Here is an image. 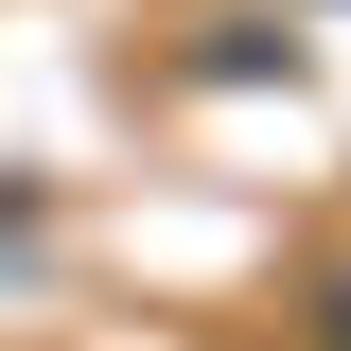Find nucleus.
<instances>
[{
  "label": "nucleus",
  "mask_w": 351,
  "mask_h": 351,
  "mask_svg": "<svg viewBox=\"0 0 351 351\" xmlns=\"http://www.w3.org/2000/svg\"><path fill=\"white\" fill-rule=\"evenodd\" d=\"M316 351H351V281H316Z\"/></svg>",
  "instance_id": "nucleus-1"
}]
</instances>
